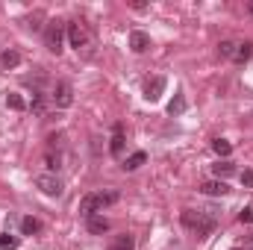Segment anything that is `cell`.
I'll return each mask as SVG.
<instances>
[{"mask_svg": "<svg viewBox=\"0 0 253 250\" xmlns=\"http://www.w3.org/2000/svg\"><path fill=\"white\" fill-rule=\"evenodd\" d=\"M65 36H68V44H71L77 53H85V56H91L94 36H91L88 24H83V21H71V24H65Z\"/></svg>", "mask_w": 253, "mask_h": 250, "instance_id": "6da1fadb", "label": "cell"}, {"mask_svg": "<svg viewBox=\"0 0 253 250\" xmlns=\"http://www.w3.org/2000/svg\"><path fill=\"white\" fill-rule=\"evenodd\" d=\"M180 221H183V227L191 230L197 239H206V236H212L215 233V227H218V221L212 218V215H206V212H197V209H186L183 215H180Z\"/></svg>", "mask_w": 253, "mask_h": 250, "instance_id": "7a4b0ae2", "label": "cell"}, {"mask_svg": "<svg viewBox=\"0 0 253 250\" xmlns=\"http://www.w3.org/2000/svg\"><path fill=\"white\" fill-rule=\"evenodd\" d=\"M118 200V191H106V194H85L80 200V215L88 218V215H97L103 206H112Z\"/></svg>", "mask_w": 253, "mask_h": 250, "instance_id": "3957f363", "label": "cell"}, {"mask_svg": "<svg viewBox=\"0 0 253 250\" xmlns=\"http://www.w3.org/2000/svg\"><path fill=\"white\" fill-rule=\"evenodd\" d=\"M62 42H65V21H47V30H44V44L50 53H62Z\"/></svg>", "mask_w": 253, "mask_h": 250, "instance_id": "277c9868", "label": "cell"}, {"mask_svg": "<svg viewBox=\"0 0 253 250\" xmlns=\"http://www.w3.org/2000/svg\"><path fill=\"white\" fill-rule=\"evenodd\" d=\"M36 188H39L42 194H47V197H59L65 191L62 180H59L56 174H39V177H36Z\"/></svg>", "mask_w": 253, "mask_h": 250, "instance_id": "5b68a950", "label": "cell"}, {"mask_svg": "<svg viewBox=\"0 0 253 250\" xmlns=\"http://www.w3.org/2000/svg\"><path fill=\"white\" fill-rule=\"evenodd\" d=\"M53 103H56V109H68L71 103H74V88H71V83H65V80H59L56 85H53Z\"/></svg>", "mask_w": 253, "mask_h": 250, "instance_id": "8992f818", "label": "cell"}, {"mask_svg": "<svg viewBox=\"0 0 253 250\" xmlns=\"http://www.w3.org/2000/svg\"><path fill=\"white\" fill-rule=\"evenodd\" d=\"M162 91H165V77H153V80H147V85H144V100H147V103H156V100L162 97Z\"/></svg>", "mask_w": 253, "mask_h": 250, "instance_id": "52a82bcc", "label": "cell"}, {"mask_svg": "<svg viewBox=\"0 0 253 250\" xmlns=\"http://www.w3.org/2000/svg\"><path fill=\"white\" fill-rule=\"evenodd\" d=\"M129 50H132V53L150 50V36H147L144 30H132V33H129Z\"/></svg>", "mask_w": 253, "mask_h": 250, "instance_id": "ba28073f", "label": "cell"}, {"mask_svg": "<svg viewBox=\"0 0 253 250\" xmlns=\"http://www.w3.org/2000/svg\"><path fill=\"white\" fill-rule=\"evenodd\" d=\"M200 191L209 194V197H224V194L230 191V186H227L224 180H206V183H200Z\"/></svg>", "mask_w": 253, "mask_h": 250, "instance_id": "9c48e42d", "label": "cell"}, {"mask_svg": "<svg viewBox=\"0 0 253 250\" xmlns=\"http://www.w3.org/2000/svg\"><path fill=\"white\" fill-rule=\"evenodd\" d=\"M85 227H88V233H94V236H103V233L109 230V221H106L103 215H88V218H85Z\"/></svg>", "mask_w": 253, "mask_h": 250, "instance_id": "30bf717a", "label": "cell"}, {"mask_svg": "<svg viewBox=\"0 0 253 250\" xmlns=\"http://www.w3.org/2000/svg\"><path fill=\"white\" fill-rule=\"evenodd\" d=\"M124 126L121 124H115V135H112V144H109V153H112V156H121V153H124Z\"/></svg>", "mask_w": 253, "mask_h": 250, "instance_id": "8fae6325", "label": "cell"}, {"mask_svg": "<svg viewBox=\"0 0 253 250\" xmlns=\"http://www.w3.org/2000/svg\"><path fill=\"white\" fill-rule=\"evenodd\" d=\"M144 162H147V153H144V150H135L132 156H126V159H124V165H121V168H124V171H135V168H141Z\"/></svg>", "mask_w": 253, "mask_h": 250, "instance_id": "7c38bea8", "label": "cell"}, {"mask_svg": "<svg viewBox=\"0 0 253 250\" xmlns=\"http://www.w3.org/2000/svg\"><path fill=\"white\" fill-rule=\"evenodd\" d=\"M212 174H215L218 180H227V177H233V174H236V165H233V162H227V159H224V162H215V165H212Z\"/></svg>", "mask_w": 253, "mask_h": 250, "instance_id": "4fadbf2b", "label": "cell"}, {"mask_svg": "<svg viewBox=\"0 0 253 250\" xmlns=\"http://www.w3.org/2000/svg\"><path fill=\"white\" fill-rule=\"evenodd\" d=\"M21 230H24V236H36V233H42V221L27 215V218H21Z\"/></svg>", "mask_w": 253, "mask_h": 250, "instance_id": "5bb4252c", "label": "cell"}, {"mask_svg": "<svg viewBox=\"0 0 253 250\" xmlns=\"http://www.w3.org/2000/svg\"><path fill=\"white\" fill-rule=\"evenodd\" d=\"M21 65V53L18 50H6L3 56H0V68H6V71H12V68H18Z\"/></svg>", "mask_w": 253, "mask_h": 250, "instance_id": "9a60e30c", "label": "cell"}, {"mask_svg": "<svg viewBox=\"0 0 253 250\" xmlns=\"http://www.w3.org/2000/svg\"><path fill=\"white\" fill-rule=\"evenodd\" d=\"M186 106H189V103H186V97L177 91V94H174V100L168 103V115H183V112H186Z\"/></svg>", "mask_w": 253, "mask_h": 250, "instance_id": "2e32d148", "label": "cell"}, {"mask_svg": "<svg viewBox=\"0 0 253 250\" xmlns=\"http://www.w3.org/2000/svg\"><path fill=\"white\" fill-rule=\"evenodd\" d=\"M251 56H253V42H245V44H239V47H236V56H233V59H236L239 65H245Z\"/></svg>", "mask_w": 253, "mask_h": 250, "instance_id": "e0dca14e", "label": "cell"}, {"mask_svg": "<svg viewBox=\"0 0 253 250\" xmlns=\"http://www.w3.org/2000/svg\"><path fill=\"white\" fill-rule=\"evenodd\" d=\"M236 47H239L236 42H230V39H224V42L218 44V56H224V59H233V56H236Z\"/></svg>", "mask_w": 253, "mask_h": 250, "instance_id": "ac0fdd59", "label": "cell"}, {"mask_svg": "<svg viewBox=\"0 0 253 250\" xmlns=\"http://www.w3.org/2000/svg\"><path fill=\"white\" fill-rule=\"evenodd\" d=\"M212 150H215L218 156H230V153H233V144H230L227 138H215V141H212Z\"/></svg>", "mask_w": 253, "mask_h": 250, "instance_id": "d6986e66", "label": "cell"}, {"mask_svg": "<svg viewBox=\"0 0 253 250\" xmlns=\"http://www.w3.org/2000/svg\"><path fill=\"white\" fill-rule=\"evenodd\" d=\"M132 245H135V242H132V236H118V239H115V242H112V248H106V250H132Z\"/></svg>", "mask_w": 253, "mask_h": 250, "instance_id": "ffe728a7", "label": "cell"}, {"mask_svg": "<svg viewBox=\"0 0 253 250\" xmlns=\"http://www.w3.org/2000/svg\"><path fill=\"white\" fill-rule=\"evenodd\" d=\"M6 106H9V109H15V112L27 109V103H24V97H21V94H6Z\"/></svg>", "mask_w": 253, "mask_h": 250, "instance_id": "44dd1931", "label": "cell"}, {"mask_svg": "<svg viewBox=\"0 0 253 250\" xmlns=\"http://www.w3.org/2000/svg\"><path fill=\"white\" fill-rule=\"evenodd\" d=\"M18 245H21V242H18V236H9V233H6V236H0V250H15Z\"/></svg>", "mask_w": 253, "mask_h": 250, "instance_id": "7402d4cb", "label": "cell"}, {"mask_svg": "<svg viewBox=\"0 0 253 250\" xmlns=\"http://www.w3.org/2000/svg\"><path fill=\"white\" fill-rule=\"evenodd\" d=\"M239 221H242V224H253V209L251 206H245V209L239 212Z\"/></svg>", "mask_w": 253, "mask_h": 250, "instance_id": "603a6c76", "label": "cell"}, {"mask_svg": "<svg viewBox=\"0 0 253 250\" xmlns=\"http://www.w3.org/2000/svg\"><path fill=\"white\" fill-rule=\"evenodd\" d=\"M242 186L253 188V171H251V168H245V171H242Z\"/></svg>", "mask_w": 253, "mask_h": 250, "instance_id": "cb8c5ba5", "label": "cell"}, {"mask_svg": "<svg viewBox=\"0 0 253 250\" xmlns=\"http://www.w3.org/2000/svg\"><path fill=\"white\" fill-rule=\"evenodd\" d=\"M33 112H36V115H42V112H44V100H42V94L33 100Z\"/></svg>", "mask_w": 253, "mask_h": 250, "instance_id": "d4e9b609", "label": "cell"}, {"mask_svg": "<svg viewBox=\"0 0 253 250\" xmlns=\"http://www.w3.org/2000/svg\"><path fill=\"white\" fill-rule=\"evenodd\" d=\"M251 15H253V3H251Z\"/></svg>", "mask_w": 253, "mask_h": 250, "instance_id": "484cf974", "label": "cell"}, {"mask_svg": "<svg viewBox=\"0 0 253 250\" xmlns=\"http://www.w3.org/2000/svg\"><path fill=\"white\" fill-rule=\"evenodd\" d=\"M251 250H253V248H251Z\"/></svg>", "mask_w": 253, "mask_h": 250, "instance_id": "4316f807", "label": "cell"}]
</instances>
